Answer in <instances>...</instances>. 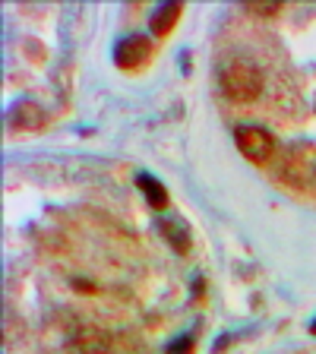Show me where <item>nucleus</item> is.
<instances>
[{"label":"nucleus","mask_w":316,"mask_h":354,"mask_svg":"<svg viewBox=\"0 0 316 354\" xmlns=\"http://www.w3.org/2000/svg\"><path fill=\"white\" fill-rule=\"evenodd\" d=\"M219 86L231 102H253L263 92V73L247 57H231L219 70Z\"/></svg>","instance_id":"1"},{"label":"nucleus","mask_w":316,"mask_h":354,"mask_svg":"<svg viewBox=\"0 0 316 354\" xmlns=\"http://www.w3.org/2000/svg\"><path fill=\"white\" fill-rule=\"evenodd\" d=\"M237 149H241L250 162H266L272 155V136L263 130V127H241L237 130Z\"/></svg>","instance_id":"2"},{"label":"nucleus","mask_w":316,"mask_h":354,"mask_svg":"<svg viewBox=\"0 0 316 354\" xmlns=\"http://www.w3.org/2000/svg\"><path fill=\"white\" fill-rule=\"evenodd\" d=\"M70 351L73 354H111V335L95 326H82L70 339Z\"/></svg>","instance_id":"3"},{"label":"nucleus","mask_w":316,"mask_h":354,"mask_svg":"<svg viewBox=\"0 0 316 354\" xmlns=\"http://www.w3.org/2000/svg\"><path fill=\"white\" fill-rule=\"evenodd\" d=\"M149 57V41L140 35H130L114 48V60H118L120 70H133V66H140L142 60Z\"/></svg>","instance_id":"4"},{"label":"nucleus","mask_w":316,"mask_h":354,"mask_svg":"<svg viewBox=\"0 0 316 354\" xmlns=\"http://www.w3.org/2000/svg\"><path fill=\"white\" fill-rule=\"evenodd\" d=\"M10 124H13L16 130H38V127L44 124V114L38 104L22 102V104H16V111L10 114Z\"/></svg>","instance_id":"5"},{"label":"nucleus","mask_w":316,"mask_h":354,"mask_svg":"<svg viewBox=\"0 0 316 354\" xmlns=\"http://www.w3.org/2000/svg\"><path fill=\"white\" fill-rule=\"evenodd\" d=\"M184 13V7L180 3H165V7H158L152 13V19H149V29L155 32V35H168L171 29H174L177 16Z\"/></svg>","instance_id":"6"},{"label":"nucleus","mask_w":316,"mask_h":354,"mask_svg":"<svg viewBox=\"0 0 316 354\" xmlns=\"http://www.w3.org/2000/svg\"><path fill=\"white\" fill-rule=\"evenodd\" d=\"M136 184H140V190L146 193V203L152 209H165V206H168V193H165V187L158 184L152 174H140V177H136Z\"/></svg>","instance_id":"7"},{"label":"nucleus","mask_w":316,"mask_h":354,"mask_svg":"<svg viewBox=\"0 0 316 354\" xmlns=\"http://www.w3.org/2000/svg\"><path fill=\"white\" fill-rule=\"evenodd\" d=\"M158 231H162V237L171 243V247H174L177 253H187V250H190V234H187V231L180 228L177 221H162V225H158Z\"/></svg>","instance_id":"8"},{"label":"nucleus","mask_w":316,"mask_h":354,"mask_svg":"<svg viewBox=\"0 0 316 354\" xmlns=\"http://www.w3.org/2000/svg\"><path fill=\"white\" fill-rule=\"evenodd\" d=\"M111 354H142V345L130 332H118V335L111 339Z\"/></svg>","instance_id":"9"},{"label":"nucleus","mask_w":316,"mask_h":354,"mask_svg":"<svg viewBox=\"0 0 316 354\" xmlns=\"http://www.w3.org/2000/svg\"><path fill=\"white\" fill-rule=\"evenodd\" d=\"M247 10H250V13H257V16H275L281 10V3H259V0H250V3H247Z\"/></svg>","instance_id":"10"},{"label":"nucleus","mask_w":316,"mask_h":354,"mask_svg":"<svg viewBox=\"0 0 316 354\" xmlns=\"http://www.w3.org/2000/svg\"><path fill=\"white\" fill-rule=\"evenodd\" d=\"M168 354H193V339L190 335H180L168 345Z\"/></svg>","instance_id":"11"},{"label":"nucleus","mask_w":316,"mask_h":354,"mask_svg":"<svg viewBox=\"0 0 316 354\" xmlns=\"http://www.w3.org/2000/svg\"><path fill=\"white\" fill-rule=\"evenodd\" d=\"M73 288H76V291H95V285H92V281H86V279H73Z\"/></svg>","instance_id":"12"},{"label":"nucleus","mask_w":316,"mask_h":354,"mask_svg":"<svg viewBox=\"0 0 316 354\" xmlns=\"http://www.w3.org/2000/svg\"><path fill=\"white\" fill-rule=\"evenodd\" d=\"M313 332H316V323H313Z\"/></svg>","instance_id":"13"}]
</instances>
